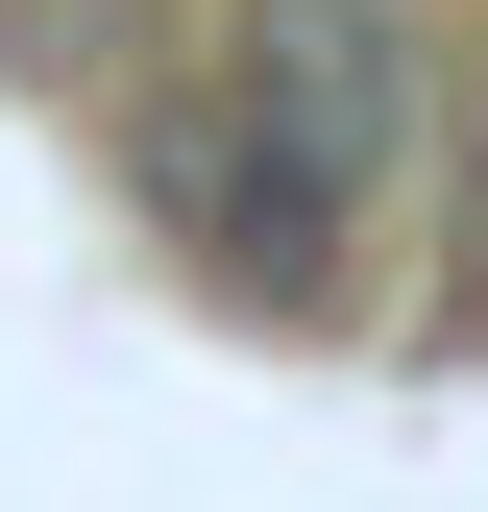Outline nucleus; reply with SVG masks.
I'll return each instance as SVG.
<instances>
[{
	"label": "nucleus",
	"mask_w": 488,
	"mask_h": 512,
	"mask_svg": "<svg viewBox=\"0 0 488 512\" xmlns=\"http://www.w3.org/2000/svg\"><path fill=\"white\" fill-rule=\"evenodd\" d=\"M391 147H415V0H244L220 74H171L122 122V196L196 244L220 293H342Z\"/></svg>",
	"instance_id": "nucleus-1"
}]
</instances>
